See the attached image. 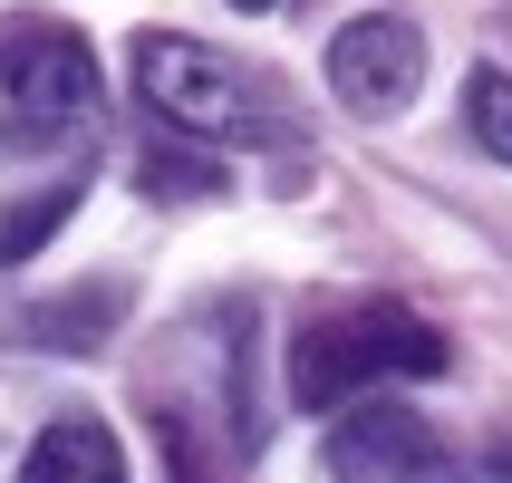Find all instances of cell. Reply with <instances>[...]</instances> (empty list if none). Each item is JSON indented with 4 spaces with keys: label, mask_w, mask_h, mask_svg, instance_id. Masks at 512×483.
I'll return each mask as SVG.
<instances>
[{
    "label": "cell",
    "mask_w": 512,
    "mask_h": 483,
    "mask_svg": "<svg viewBox=\"0 0 512 483\" xmlns=\"http://www.w3.org/2000/svg\"><path fill=\"white\" fill-rule=\"evenodd\" d=\"M97 116H107V78H97V49L78 29L49 20V10L0 20V155L87 145Z\"/></svg>",
    "instance_id": "1"
},
{
    "label": "cell",
    "mask_w": 512,
    "mask_h": 483,
    "mask_svg": "<svg viewBox=\"0 0 512 483\" xmlns=\"http://www.w3.org/2000/svg\"><path fill=\"white\" fill-rule=\"evenodd\" d=\"M445 329L416 319L406 300H358V310H329L300 329L290 348V406H310V416H339V406L377 397V387H397V377H445Z\"/></svg>",
    "instance_id": "2"
},
{
    "label": "cell",
    "mask_w": 512,
    "mask_h": 483,
    "mask_svg": "<svg viewBox=\"0 0 512 483\" xmlns=\"http://www.w3.org/2000/svg\"><path fill=\"white\" fill-rule=\"evenodd\" d=\"M136 97L165 116L174 136H203V145H290L281 87L252 78L242 58L203 49V39H174V29H145V39H136Z\"/></svg>",
    "instance_id": "3"
},
{
    "label": "cell",
    "mask_w": 512,
    "mask_h": 483,
    "mask_svg": "<svg viewBox=\"0 0 512 483\" xmlns=\"http://www.w3.org/2000/svg\"><path fill=\"white\" fill-rule=\"evenodd\" d=\"M329 483H474V464L445 445L435 416L397 397H358L329 426Z\"/></svg>",
    "instance_id": "4"
},
{
    "label": "cell",
    "mask_w": 512,
    "mask_h": 483,
    "mask_svg": "<svg viewBox=\"0 0 512 483\" xmlns=\"http://www.w3.org/2000/svg\"><path fill=\"white\" fill-rule=\"evenodd\" d=\"M426 78V29L397 20V10H368L329 39V87H339L348 116H397Z\"/></svg>",
    "instance_id": "5"
},
{
    "label": "cell",
    "mask_w": 512,
    "mask_h": 483,
    "mask_svg": "<svg viewBox=\"0 0 512 483\" xmlns=\"http://www.w3.org/2000/svg\"><path fill=\"white\" fill-rule=\"evenodd\" d=\"M20 483H126V445L107 416H58V426H39Z\"/></svg>",
    "instance_id": "6"
},
{
    "label": "cell",
    "mask_w": 512,
    "mask_h": 483,
    "mask_svg": "<svg viewBox=\"0 0 512 483\" xmlns=\"http://www.w3.org/2000/svg\"><path fill=\"white\" fill-rule=\"evenodd\" d=\"M116 310H126V281H97V290H78V300L29 310L20 329H29L39 348H97V329H116Z\"/></svg>",
    "instance_id": "7"
},
{
    "label": "cell",
    "mask_w": 512,
    "mask_h": 483,
    "mask_svg": "<svg viewBox=\"0 0 512 483\" xmlns=\"http://www.w3.org/2000/svg\"><path fill=\"white\" fill-rule=\"evenodd\" d=\"M464 126L493 165H512V68H474L464 78Z\"/></svg>",
    "instance_id": "8"
},
{
    "label": "cell",
    "mask_w": 512,
    "mask_h": 483,
    "mask_svg": "<svg viewBox=\"0 0 512 483\" xmlns=\"http://www.w3.org/2000/svg\"><path fill=\"white\" fill-rule=\"evenodd\" d=\"M78 194H87V184H78V174H68V184H49V194H39V203H20V213H0V271L39 252V242H49V232L68 223V213H78Z\"/></svg>",
    "instance_id": "9"
},
{
    "label": "cell",
    "mask_w": 512,
    "mask_h": 483,
    "mask_svg": "<svg viewBox=\"0 0 512 483\" xmlns=\"http://www.w3.org/2000/svg\"><path fill=\"white\" fill-rule=\"evenodd\" d=\"M145 194H223V174L194 155H145Z\"/></svg>",
    "instance_id": "10"
},
{
    "label": "cell",
    "mask_w": 512,
    "mask_h": 483,
    "mask_svg": "<svg viewBox=\"0 0 512 483\" xmlns=\"http://www.w3.org/2000/svg\"><path fill=\"white\" fill-rule=\"evenodd\" d=\"M232 10H271V0H232Z\"/></svg>",
    "instance_id": "11"
}]
</instances>
